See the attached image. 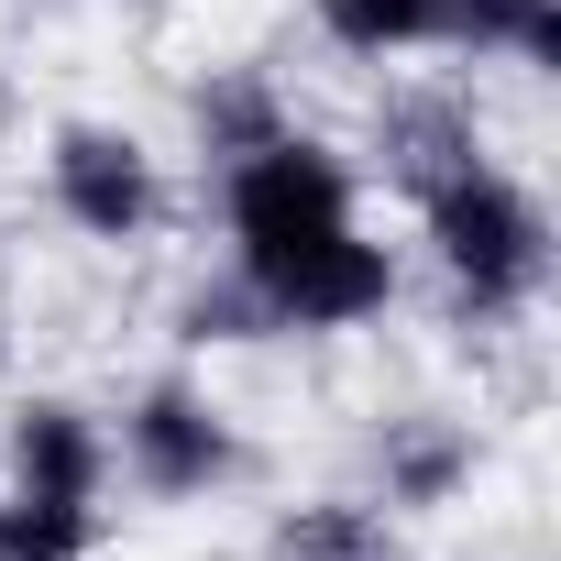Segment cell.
Listing matches in <instances>:
<instances>
[{
    "mask_svg": "<svg viewBox=\"0 0 561 561\" xmlns=\"http://www.w3.org/2000/svg\"><path fill=\"white\" fill-rule=\"evenodd\" d=\"M220 220L231 275L264 298L275 331H364L397 298V242H375L353 154H331L298 122L220 165Z\"/></svg>",
    "mask_w": 561,
    "mask_h": 561,
    "instance_id": "1",
    "label": "cell"
},
{
    "mask_svg": "<svg viewBox=\"0 0 561 561\" xmlns=\"http://www.w3.org/2000/svg\"><path fill=\"white\" fill-rule=\"evenodd\" d=\"M419 242L462 320H528L550 298V209L495 154H462L451 176L419 187Z\"/></svg>",
    "mask_w": 561,
    "mask_h": 561,
    "instance_id": "2",
    "label": "cell"
},
{
    "mask_svg": "<svg viewBox=\"0 0 561 561\" xmlns=\"http://www.w3.org/2000/svg\"><path fill=\"white\" fill-rule=\"evenodd\" d=\"M45 198L78 242L133 253V242L165 231V154L122 122H56L45 133Z\"/></svg>",
    "mask_w": 561,
    "mask_h": 561,
    "instance_id": "3",
    "label": "cell"
},
{
    "mask_svg": "<svg viewBox=\"0 0 561 561\" xmlns=\"http://www.w3.org/2000/svg\"><path fill=\"white\" fill-rule=\"evenodd\" d=\"M111 462H122L144 495L187 506V495H220V484L242 473V440H231V419H220V397H209V386H187V375H154V386L122 408V430H111Z\"/></svg>",
    "mask_w": 561,
    "mask_h": 561,
    "instance_id": "4",
    "label": "cell"
},
{
    "mask_svg": "<svg viewBox=\"0 0 561 561\" xmlns=\"http://www.w3.org/2000/svg\"><path fill=\"white\" fill-rule=\"evenodd\" d=\"M12 484L23 495H67V506H100L111 495V419L78 408V397H34L12 408Z\"/></svg>",
    "mask_w": 561,
    "mask_h": 561,
    "instance_id": "5",
    "label": "cell"
},
{
    "mask_svg": "<svg viewBox=\"0 0 561 561\" xmlns=\"http://www.w3.org/2000/svg\"><path fill=\"white\" fill-rule=\"evenodd\" d=\"M264 561H397V528L375 495H309L264 528Z\"/></svg>",
    "mask_w": 561,
    "mask_h": 561,
    "instance_id": "6",
    "label": "cell"
},
{
    "mask_svg": "<svg viewBox=\"0 0 561 561\" xmlns=\"http://www.w3.org/2000/svg\"><path fill=\"white\" fill-rule=\"evenodd\" d=\"M440 45H451V56L550 67V56H561V0H440Z\"/></svg>",
    "mask_w": 561,
    "mask_h": 561,
    "instance_id": "7",
    "label": "cell"
},
{
    "mask_svg": "<svg viewBox=\"0 0 561 561\" xmlns=\"http://www.w3.org/2000/svg\"><path fill=\"white\" fill-rule=\"evenodd\" d=\"M309 23L364 56V67H397V56H430L440 45V0H309Z\"/></svg>",
    "mask_w": 561,
    "mask_h": 561,
    "instance_id": "8",
    "label": "cell"
},
{
    "mask_svg": "<svg viewBox=\"0 0 561 561\" xmlns=\"http://www.w3.org/2000/svg\"><path fill=\"white\" fill-rule=\"evenodd\" d=\"M375 473H386V506H451V484L473 473V440L451 419H397Z\"/></svg>",
    "mask_w": 561,
    "mask_h": 561,
    "instance_id": "9",
    "label": "cell"
},
{
    "mask_svg": "<svg viewBox=\"0 0 561 561\" xmlns=\"http://www.w3.org/2000/svg\"><path fill=\"white\" fill-rule=\"evenodd\" d=\"M375 144H386V176H397V187H408V198H419V187H430V176H451V165H462V154H484V144H473V122H462V111H451V100H397V111H386V133H375Z\"/></svg>",
    "mask_w": 561,
    "mask_h": 561,
    "instance_id": "10",
    "label": "cell"
},
{
    "mask_svg": "<svg viewBox=\"0 0 561 561\" xmlns=\"http://www.w3.org/2000/svg\"><path fill=\"white\" fill-rule=\"evenodd\" d=\"M100 550V506H67V495H0V561H89Z\"/></svg>",
    "mask_w": 561,
    "mask_h": 561,
    "instance_id": "11",
    "label": "cell"
},
{
    "mask_svg": "<svg viewBox=\"0 0 561 561\" xmlns=\"http://www.w3.org/2000/svg\"><path fill=\"white\" fill-rule=\"evenodd\" d=\"M264 133H287V111H275V89H264V78H242V67H231V78H209V89H198V144H209V165L253 154Z\"/></svg>",
    "mask_w": 561,
    "mask_h": 561,
    "instance_id": "12",
    "label": "cell"
},
{
    "mask_svg": "<svg viewBox=\"0 0 561 561\" xmlns=\"http://www.w3.org/2000/svg\"><path fill=\"white\" fill-rule=\"evenodd\" d=\"M176 331H187V342H275V320H264V298L242 287L231 264L209 275V287H187V309H176Z\"/></svg>",
    "mask_w": 561,
    "mask_h": 561,
    "instance_id": "13",
    "label": "cell"
},
{
    "mask_svg": "<svg viewBox=\"0 0 561 561\" xmlns=\"http://www.w3.org/2000/svg\"><path fill=\"white\" fill-rule=\"evenodd\" d=\"M0 353H12V287H0Z\"/></svg>",
    "mask_w": 561,
    "mask_h": 561,
    "instance_id": "14",
    "label": "cell"
}]
</instances>
